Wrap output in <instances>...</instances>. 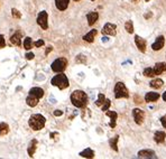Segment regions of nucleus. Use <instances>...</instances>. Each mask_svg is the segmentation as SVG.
<instances>
[{
    "label": "nucleus",
    "mask_w": 166,
    "mask_h": 159,
    "mask_svg": "<svg viewBox=\"0 0 166 159\" xmlns=\"http://www.w3.org/2000/svg\"><path fill=\"white\" fill-rule=\"evenodd\" d=\"M71 102L77 108H84L88 103V95L81 90H75L71 94Z\"/></svg>",
    "instance_id": "nucleus-1"
},
{
    "label": "nucleus",
    "mask_w": 166,
    "mask_h": 159,
    "mask_svg": "<svg viewBox=\"0 0 166 159\" xmlns=\"http://www.w3.org/2000/svg\"><path fill=\"white\" fill-rule=\"evenodd\" d=\"M45 122H46V119H45V117L44 115H42V114H39V113L33 114L28 120L29 127L32 128L33 130H35V131L42 130L45 126Z\"/></svg>",
    "instance_id": "nucleus-2"
},
{
    "label": "nucleus",
    "mask_w": 166,
    "mask_h": 159,
    "mask_svg": "<svg viewBox=\"0 0 166 159\" xmlns=\"http://www.w3.org/2000/svg\"><path fill=\"white\" fill-rule=\"evenodd\" d=\"M51 84L53 86H57L60 90H64L66 87H69V80L66 78L64 73H60L57 75H54V78L51 80Z\"/></svg>",
    "instance_id": "nucleus-3"
},
{
    "label": "nucleus",
    "mask_w": 166,
    "mask_h": 159,
    "mask_svg": "<svg viewBox=\"0 0 166 159\" xmlns=\"http://www.w3.org/2000/svg\"><path fill=\"white\" fill-rule=\"evenodd\" d=\"M114 98L116 99H121V98H129V93L126 85L122 82H118L114 85Z\"/></svg>",
    "instance_id": "nucleus-4"
},
{
    "label": "nucleus",
    "mask_w": 166,
    "mask_h": 159,
    "mask_svg": "<svg viewBox=\"0 0 166 159\" xmlns=\"http://www.w3.org/2000/svg\"><path fill=\"white\" fill-rule=\"evenodd\" d=\"M67 66V61L63 58V57H60L52 63V69L53 72H56V73H61V72H64V69H66Z\"/></svg>",
    "instance_id": "nucleus-5"
},
{
    "label": "nucleus",
    "mask_w": 166,
    "mask_h": 159,
    "mask_svg": "<svg viewBox=\"0 0 166 159\" xmlns=\"http://www.w3.org/2000/svg\"><path fill=\"white\" fill-rule=\"evenodd\" d=\"M47 19H49V15L46 11H41L37 16V24L39 25V27L42 29H47L49 28V23H47Z\"/></svg>",
    "instance_id": "nucleus-6"
},
{
    "label": "nucleus",
    "mask_w": 166,
    "mask_h": 159,
    "mask_svg": "<svg viewBox=\"0 0 166 159\" xmlns=\"http://www.w3.org/2000/svg\"><path fill=\"white\" fill-rule=\"evenodd\" d=\"M102 34L103 35H110V36H114L117 34V26L111 23H107L102 28Z\"/></svg>",
    "instance_id": "nucleus-7"
},
{
    "label": "nucleus",
    "mask_w": 166,
    "mask_h": 159,
    "mask_svg": "<svg viewBox=\"0 0 166 159\" xmlns=\"http://www.w3.org/2000/svg\"><path fill=\"white\" fill-rule=\"evenodd\" d=\"M133 117H134L135 122L140 126V124H143V122H144L145 113H144V111L140 110V109H134V110H133Z\"/></svg>",
    "instance_id": "nucleus-8"
},
{
    "label": "nucleus",
    "mask_w": 166,
    "mask_h": 159,
    "mask_svg": "<svg viewBox=\"0 0 166 159\" xmlns=\"http://www.w3.org/2000/svg\"><path fill=\"white\" fill-rule=\"evenodd\" d=\"M164 44H165V38H164V36H158L157 38H156V41L152 44V48H153V50H161V49L164 47Z\"/></svg>",
    "instance_id": "nucleus-9"
},
{
    "label": "nucleus",
    "mask_w": 166,
    "mask_h": 159,
    "mask_svg": "<svg viewBox=\"0 0 166 159\" xmlns=\"http://www.w3.org/2000/svg\"><path fill=\"white\" fill-rule=\"evenodd\" d=\"M138 158H157V156L155 154V151L150 149H144L138 152Z\"/></svg>",
    "instance_id": "nucleus-10"
},
{
    "label": "nucleus",
    "mask_w": 166,
    "mask_h": 159,
    "mask_svg": "<svg viewBox=\"0 0 166 159\" xmlns=\"http://www.w3.org/2000/svg\"><path fill=\"white\" fill-rule=\"evenodd\" d=\"M135 43H136V46L137 48L142 52V53H145L146 52V41L144 38H142L140 36L136 35L135 36Z\"/></svg>",
    "instance_id": "nucleus-11"
},
{
    "label": "nucleus",
    "mask_w": 166,
    "mask_h": 159,
    "mask_svg": "<svg viewBox=\"0 0 166 159\" xmlns=\"http://www.w3.org/2000/svg\"><path fill=\"white\" fill-rule=\"evenodd\" d=\"M21 37H23V33H21L20 30H17L16 33L10 37V41H11L12 45H15V46L20 45L21 44Z\"/></svg>",
    "instance_id": "nucleus-12"
},
{
    "label": "nucleus",
    "mask_w": 166,
    "mask_h": 159,
    "mask_svg": "<svg viewBox=\"0 0 166 159\" xmlns=\"http://www.w3.org/2000/svg\"><path fill=\"white\" fill-rule=\"evenodd\" d=\"M28 94L29 95L35 96V98H37V99H41V98H43V95H44V90L41 89V87L35 86V87H32V89L29 90Z\"/></svg>",
    "instance_id": "nucleus-13"
},
{
    "label": "nucleus",
    "mask_w": 166,
    "mask_h": 159,
    "mask_svg": "<svg viewBox=\"0 0 166 159\" xmlns=\"http://www.w3.org/2000/svg\"><path fill=\"white\" fill-rule=\"evenodd\" d=\"M153 69H154L155 76H156V75H159V74H162L163 72H165L166 71V63H163V62L156 63L155 66L153 67Z\"/></svg>",
    "instance_id": "nucleus-14"
},
{
    "label": "nucleus",
    "mask_w": 166,
    "mask_h": 159,
    "mask_svg": "<svg viewBox=\"0 0 166 159\" xmlns=\"http://www.w3.org/2000/svg\"><path fill=\"white\" fill-rule=\"evenodd\" d=\"M98 18H99V14L97 11H90L88 15H86V19H88V24L90 26H92L94 25V23L98 20Z\"/></svg>",
    "instance_id": "nucleus-15"
},
{
    "label": "nucleus",
    "mask_w": 166,
    "mask_h": 159,
    "mask_svg": "<svg viewBox=\"0 0 166 159\" xmlns=\"http://www.w3.org/2000/svg\"><path fill=\"white\" fill-rule=\"evenodd\" d=\"M105 114L111 119V121H110V127L111 128H114L116 127V121H117V118H118V114L117 112H114V111H105Z\"/></svg>",
    "instance_id": "nucleus-16"
},
{
    "label": "nucleus",
    "mask_w": 166,
    "mask_h": 159,
    "mask_svg": "<svg viewBox=\"0 0 166 159\" xmlns=\"http://www.w3.org/2000/svg\"><path fill=\"white\" fill-rule=\"evenodd\" d=\"M70 0H55V6L60 11H63L67 8Z\"/></svg>",
    "instance_id": "nucleus-17"
},
{
    "label": "nucleus",
    "mask_w": 166,
    "mask_h": 159,
    "mask_svg": "<svg viewBox=\"0 0 166 159\" xmlns=\"http://www.w3.org/2000/svg\"><path fill=\"white\" fill-rule=\"evenodd\" d=\"M36 146H37V140L36 139H33L32 141L29 142L28 147H27V151H28L29 157H34V154L36 151Z\"/></svg>",
    "instance_id": "nucleus-18"
},
{
    "label": "nucleus",
    "mask_w": 166,
    "mask_h": 159,
    "mask_svg": "<svg viewBox=\"0 0 166 159\" xmlns=\"http://www.w3.org/2000/svg\"><path fill=\"white\" fill-rule=\"evenodd\" d=\"M166 138V133L164 131H156L154 135V140L157 143H163L165 141Z\"/></svg>",
    "instance_id": "nucleus-19"
},
{
    "label": "nucleus",
    "mask_w": 166,
    "mask_h": 159,
    "mask_svg": "<svg viewBox=\"0 0 166 159\" xmlns=\"http://www.w3.org/2000/svg\"><path fill=\"white\" fill-rule=\"evenodd\" d=\"M98 30L97 29H92V30H90L88 34H85L84 36H83V41H88V43H92L94 41V37L97 35Z\"/></svg>",
    "instance_id": "nucleus-20"
},
{
    "label": "nucleus",
    "mask_w": 166,
    "mask_h": 159,
    "mask_svg": "<svg viewBox=\"0 0 166 159\" xmlns=\"http://www.w3.org/2000/svg\"><path fill=\"white\" fill-rule=\"evenodd\" d=\"M158 99H159V94L156 92H148L145 95L146 102H154V101H157Z\"/></svg>",
    "instance_id": "nucleus-21"
},
{
    "label": "nucleus",
    "mask_w": 166,
    "mask_h": 159,
    "mask_svg": "<svg viewBox=\"0 0 166 159\" xmlns=\"http://www.w3.org/2000/svg\"><path fill=\"white\" fill-rule=\"evenodd\" d=\"M149 85L153 89H161L164 85V82H163L162 78H154L153 81H150Z\"/></svg>",
    "instance_id": "nucleus-22"
},
{
    "label": "nucleus",
    "mask_w": 166,
    "mask_h": 159,
    "mask_svg": "<svg viewBox=\"0 0 166 159\" xmlns=\"http://www.w3.org/2000/svg\"><path fill=\"white\" fill-rule=\"evenodd\" d=\"M38 101H39V99L35 98V96H33V95H29V94L28 96H27V99H26V103H27L29 106H32V108L36 106L37 104H38Z\"/></svg>",
    "instance_id": "nucleus-23"
},
{
    "label": "nucleus",
    "mask_w": 166,
    "mask_h": 159,
    "mask_svg": "<svg viewBox=\"0 0 166 159\" xmlns=\"http://www.w3.org/2000/svg\"><path fill=\"white\" fill-rule=\"evenodd\" d=\"M80 156L83 157V158H93L94 151L92 149H90V148H86V149H84L83 151L80 152Z\"/></svg>",
    "instance_id": "nucleus-24"
},
{
    "label": "nucleus",
    "mask_w": 166,
    "mask_h": 159,
    "mask_svg": "<svg viewBox=\"0 0 166 159\" xmlns=\"http://www.w3.org/2000/svg\"><path fill=\"white\" fill-rule=\"evenodd\" d=\"M9 132V126L6 122L0 121V136H6Z\"/></svg>",
    "instance_id": "nucleus-25"
},
{
    "label": "nucleus",
    "mask_w": 166,
    "mask_h": 159,
    "mask_svg": "<svg viewBox=\"0 0 166 159\" xmlns=\"http://www.w3.org/2000/svg\"><path fill=\"white\" fill-rule=\"evenodd\" d=\"M33 46H34V43H33L32 38L30 37H26L24 39V48L26 50H29V49H32Z\"/></svg>",
    "instance_id": "nucleus-26"
},
{
    "label": "nucleus",
    "mask_w": 166,
    "mask_h": 159,
    "mask_svg": "<svg viewBox=\"0 0 166 159\" xmlns=\"http://www.w3.org/2000/svg\"><path fill=\"white\" fill-rule=\"evenodd\" d=\"M118 140H119V136H114V138H111L110 139V141H109V143H110V147L112 148L114 151H118V147H117V143H118Z\"/></svg>",
    "instance_id": "nucleus-27"
},
{
    "label": "nucleus",
    "mask_w": 166,
    "mask_h": 159,
    "mask_svg": "<svg viewBox=\"0 0 166 159\" xmlns=\"http://www.w3.org/2000/svg\"><path fill=\"white\" fill-rule=\"evenodd\" d=\"M125 29L128 32L129 34H133L134 33V25H133V21L131 20H128L126 21L125 24Z\"/></svg>",
    "instance_id": "nucleus-28"
},
{
    "label": "nucleus",
    "mask_w": 166,
    "mask_h": 159,
    "mask_svg": "<svg viewBox=\"0 0 166 159\" xmlns=\"http://www.w3.org/2000/svg\"><path fill=\"white\" fill-rule=\"evenodd\" d=\"M144 75L147 76V78H154L155 73H154V69L152 67H147V69H144Z\"/></svg>",
    "instance_id": "nucleus-29"
},
{
    "label": "nucleus",
    "mask_w": 166,
    "mask_h": 159,
    "mask_svg": "<svg viewBox=\"0 0 166 159\" xmlns=\"http://www.w3.org/2000/svg\"><path fill=\"white\" fill-rule=\"evenodd\" d=\"M105 96L102 93H100L99 95H98V100L96 101V105L101 106L102 104H103V102H105Z\"/></svg>",
    "instance_id": "nucleus-30"
},
{
    "label": "nucleus",
    "mask_w": 166,
    "mask_h": 159,
    "mask_svg": "<svg viewBox=\"0 0 166 159\" xmlns=\"http://www.w3.org/2000/svg\"><path fill=\"white\" fill-rule=\"evenodd\" d=\"M110 104H111V101L110 100H107L105 99V101L103 102V104H102V111H107L108 109H109V106H110Z\"/></svg>",
    "instance_id": "nucleus-31"
},
{
    "label": "nucleus",
    "mask_w": 166,
    "mask_h": 159,
    "mask_svg": "<svg viewBox=\"0 0 166 159\" xmlns=\"http://www.w3.org/2000/svg\"><path fill=\"white\" fill-rule=\"evenodd\" d=\"M11 15H12V17H14V18H20V17H21L20 12L18 11L17 9H15V8L11 9Z\"/></svg>",
    "instance_id": "nucleus-32"
},
{
    "label": "nucleus",
    "mask_w": 166,
    "mask_h": 159,
    "mask_svg": "<svg viewBox=\"0 0 166 159\" xmlns=\"http://www.w3.org/2000/svg\"><path fill=\"white\" fill-rule=\"evenodd\" d=\"M85 61H86V58H85L84 55L80 54L77 56V63H85Z\"/></svg>",
    "instance_id": "nucleus-33"
},
{
    "label": "nucleus",
    "mask_w": 166,
    "mask_h": 159,
    "mask_svg": "<svg viewBox=\"0 0 166 159\" xmlns=\"http://www.w3.org/2000/svg\"><path fill=\"white\" fill-rule=\"evenodd\" d=\"M6 46V41H5L4 35H0V48H4Z\"/></svg>",
    "instance_id": "nucleus-34"
},
{
    "label": "nucleus",
    "mask_w": 166,
    "mask_h": 159,
    "mask_svg": "<svg viewBox=\"0 0 166 159\" xmlns=\"http://www.w3.org/2000/svg\"><path fill=\"white\" fill-rule=\"evenodd\" d=\"M44 44H45V41H43V39H38L37 41L34 43V46H36V47H41V46H43Z\"/></svg>",
    "instance_id": "nucleus-35"
},
{
    "label": "nucleus",
    "mask_w": 166,
    "mask_h": 159,
    "mask_svg": "<svg viewBox=\"0 0 166 159\" xmlns=\"http://www.w3.org/2000/svg\"><path fill=\"white\" fill-rule=\"evenodd\" d=\"M161 123H162V126L164 127V128H166V114L161 118Z\"/></svg>",
    "instance_id": "nucleus-36"
},
{
    "label": "nucleus",
    "mask_w": 166,
    "mask_h": 159,
    "mask_svg": "<svg viewBox=\"0 0 166 159\" xmlns=\"http://www.w3.org/2000/svg\"><path fill=\"white\" fill-rule=\"evenodd\" d=\"M26 60H28V61H30V60H33L34 57H35V55H34V53H28V54H26Z\"/></svg>",
    "instance_id": "nucleus-37"
},
{
    "label": "nucleus",
    "mask_w": 166,
    "mask_h": 159,
    "mask_svg": "<svg viewBox=\"0 0 166 159\" xmlns=\"http://www.w3.org/2000/svg\"><path fill=\"white\" fill-rule=\"evenodd\" d=\"M62 114H63V111H61V110L54 111V115H55V117H61Z\"/></svg>",
    "instance_id": "nucleus-38"
},
{
    "label": "nucleus",
    "mask_w": 166,
    "mask_h": 159,
    "mask_svg": "<svg viewBox=\"0 0 166 159\" xmlns=\"http://www.w3.org/2000/svg\"><path fill=\"white\" fill-rule=\"evenodd\" d=\"M163 100H164V101L166 102V91L164 92V93H163Z\"/></svg>",
    "instance_id": "nucleus-39"
},
{
    "label": "nucleus",
    "mask_w": 166,
    "mask_h": 159,
    "mask_svg": "<svg viewBox=\"0 0 166 159\" xmlns=\"http://www.w3.org/2000/svg\"><path fill=\"white\" fill-rule=\"evenodd\" d=\"M52 47H51V46H49V48H47V50H46V54H49V52H51V50H52Z\"/></svg>",
    "instance_id": "nucleus-40"
},
{
    "label": "nucleus",
    "mask_w": 166,
    "mask_h": 159,
    "mask_svg": "<svg viewBox=\"0 0 166 159\" xmlns=\"http://www.w3.org/2000/svg\"><path fill=\"white\" fill-rule=\"evenodd\" d=\"M133 1H134V2H137V1H138V0H133Z\"/></svg>",
    "instance_id": "nucleus-41"
},
{
    "label": "nucleus",
    "mask_w": 166,
    "mask_h": 159,
    "mask_svg": "<svg viewBox=\"0 0 166 159\" xmlns=\"http://www.w3.org/2000/svg\"><path fill=\"white\" fill-rule=\"evenodd\" d=\"M145 1H146V2H148V1H149V0H145Z\"/></svg>",
    "instance_id": "nucleus-42"
},
{
    "label": "nucleus",
    "mask_w": 166,
    "mask_h": 159,
    "mask_svg": "<svg viewBox=\"0 0 166 159\" xmlns=\"http://www.w3.org/2000/svg\"><path fill=\"white\" fill-rule=\"evenodd\" d=\"M74 1H80V0H74Z\"/></svg>",
    "instance_id": "nucleus-43"
},
{
    "label": "nucleus",
    "mask_w": 166,
    "mask_h": 159,
    "mask_svg": "<svg viewBox=\"0 0 166 159\" xmlns=\"http://www.w3.org/2000/svg\"><path fill=\"white\" fill-rule=\"evenodd\" d=\"M91 1H94V0H91Z\"/></svg>",
    "instance_id": "nucleus-44"
}]
</instances>
